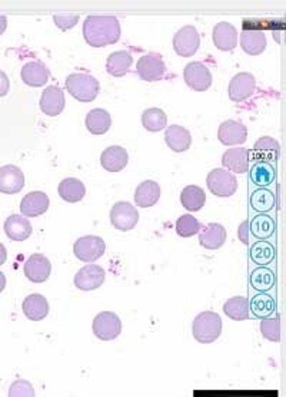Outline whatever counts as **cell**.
I'll use <instances>...</instances> for the list:
<instances>
[{
  "instance_id": "obj_47",
  "label": "cell",
  "mask_w": 286,
  "mask_h": 397,
  "mask_svg": "<svg viewBox=\"0 0 286 397\" xmlns=\"http://www.w3.org/2000/svg\"><path fill=\"white\" fill-rule=\"evenodd\" d=\"M8 260V251L3 244H0V266H3Z\"/></svg>"
},
{
  "instance_id": "obj_6",
  "label": "cell",
  "mask_w": 286,
  "mask_h": 397,
  "mask_svg": "<svg viewBox=\"0 0 286 397\" xmlns=\"http://www.w3.org/2000/svg\"><path fill=\"white\" fill-rule=\"evenodd\" d=\"M206 184L209 191L220 198L232 196L238 189L236 177L223 168H216L212 173H209Z\"/></svg>"
},
{
  "instance_id": "obj_43",
  "label": "cell",
  "mask_w": 286,
  "mask_h": 397,
  "mask_svg": "<svg viewBox=\"0 0 286 397\" xmlns=\"http://www.w3.org/2000/svg\"><path fill=\"white\" fill-rule=\"evenodd\" d=\"M10 397H33L35 389L33 386L26 380H16L9 390Z\"/></svg>"
},
{
  "instance_id": "obj_32",
  "label": "cell",
  "mask_w": 286,
  "mask_h": 397,
  "mask_svg": "<svg viewBox=\"0 0 286 397\" xmlns=\"http://www.w3.org/2000/svg\"><path fill=\"white\" fill-rule=\"evenodd\" d=\"M57 191H59L62 200L72 204L82 201L86 195V187L77 178H65L63 181H61Z\"/></svg>"
},
{
  "instance_id": "obj_4",
  "label": "cell",
  "mask_w": 286,
  "mask_h": 397,
  "mask_svg": "<svg viewBox=\"0 0 286 397\" xmlns=\"http://www.w3.org/2000/svg\"><path fill=\"white\" fill-rule=\"evenodd\" d=\"M106 251L105 241L98 236H84L80 237L75 245L73 252L75 257L83 263H93L99 260Z\"/></svg>"
},
{
  "instance_id": "obj_34",
  "label": "cell",
  "mask_w": 286,
  "mask_h": 397,
  "mask_svg": "<svg viewBox=\"0 0 286 397\" xmlns=\"http://www.w3.org/2000/svg\"><path fill=\"white\" fill-rule=\"evenodd\" d=\"M276 177L275 166L271 162L256 161L250 168V181L257 187H269Z\"/></svg>"
},
{
  "instance_id": "obj_13",
  "label": "cell",
  "mask_w": 286,
  "mask_h": 397,
  "mask_svg": "<svg viewBox=\"0 0 286 397\" xmlns=\"http://www.w3.org/2000/svg\"><path fill=\"white\" fill-rule=\"evenodd\" d=\"M52 274V264L43 254H33L24 263V275L32 282H45Z\"/></svg>"
},
{
  "instance_id": "obj_1",
  "label": "cell",
  "mask_w": 286,
  "mask_h": 397,
  "mask_svg": "<svg viewBox=\"0 0 286 397\" xmlns=\"http://www.w3.org/2000/svg\"><path fill=\"white\" fill-rule=\"evenodd\" d=\"M83 36L93 48L113 45L121 39V23L116 16H88L83 23Z\"/></svg>"
},
{
  "instance_id": "obj_29",
  "label": "cell",
  "mask_w": 286,
  "mask_h": 397,
  "mask_svg": "<svg viewBox=\"0 0 286 397\" xmlns=\"http://www.w3.org/2000/svg\"><path fill=\"white\" fill-rule=\"evenodd\" d=\"M84 125L88 128V131L93 135H103L109 131L112 125V118L110 113L105 109L95 108L92 109L88 115H86Z\"/></svg>"
},
{
  "instance_id": "obj_14",
  "label": "cell",
  "mask_w": 286,
  "mask_h": 397,
  "mask_svg": "<svg viewBox=\"0 0 286 397\" xmlns=\"http://www.w3.org/2000/svg\"><path fill=\"white\" fill-rule=\"evenodd\" d=\"M136 71L140 79L146 80V82H156L163 78L166 66L159 56L146 55V56H142L139 62L136 64Z\"/></svg>"
},
{
  "instance_id": "obj_11",
  "label": "cell",
  "mask_w": 286,
  "mask_h": 397,
  "mask_svg": "<svg viewBox=\"0 0 286 397\" xmlns=\"http://www.w3.org/2000/svg\"><path fill=\"white\" fill-rule=\"evenodd\" d=\"M256 89V79L252 73L242 72L232 78L229 83V98L234 102H243L253 95Z\"/></svg>"
},
{
  "instance_id": "obj_16",
  "label": "cell",
  "mask_w": 286,
  "mask_h": 397,
  "mask_svg": "<svg viewBox=\"0 0 286 397\" xmlns=\"http://www.w3.org/2000/svg\"><path fill=\"white\" fill-rule=\"evenodd\" d=\"M24 187V175L16 165H5L0 168V192L17 194Z\"/></svg>"
},
{
  "instance_id": "obj_44",
  "label": "cell",
  "mask_w": 286,
  "mask_h": 397,
  "mask_svg": "<svg viewBox=\"0 0 286 397\" xmlns=\"http://www.w3.org/2000/svg\"><path fill=\"white\" fill-rule=\"evenodd\" d=\"M80 16L76 13H59V15H54L53 20L56 23V26L59 27L62 31H68L72 29L73 26L77 24Z\"/></svg>"
},
{
  "instance_id": "obj_48",
  "label": "cell",
  "mask_w": 286,
  "mask_h": 397,
  "mask_svg": "<svg viewBox=\"0 0 286 397\" xmlns=\"http://www.w3.org/2000/svg\"><path fill=\"white\" fill-rule=\"evenodd\" d=\"M8 27V17L6 16H0V35H2Z\"/></svg>"
},
{
  "instance_id": "obj_12",
  "label": "cell",
  "mask_w": 286,
  "mask_h": 397,
  "mask_svg": "<svg viewBox=\"0 0 286 397\" xmlns=\"http://www.w3.org/2000/svg\"><path fill=\"white\" fill-rule=\"evenodd\" d=\"M218 138L223 145L232 147V145H241L246 143L248 139V128L234 120H227L220 124L218 131Z\"/></svg>"
},
{
  "instance_id": "obj_10",
  "label": "cell",
  "mask_w": 286,
  "mask_h": 397,
  "mask_svg": "<svg viewBox=\"0 0 286 397\" xmlns=\"http://www.w3.org/2000/svg\"><path fill=\"white\" fill-rule=\"evenodd\" d=\"M200 46V36L193 26H185L174 38L175 52L183 58H190Z\"/></svg>"
},
{
  "instance_id": "obj_36",
  "label": "cell",
  "mask_w": 286,
  "mask_h": 397,
  "mask_svg": "<svg viewBox=\"0 0 286 397\" xmlns=\"http://www.w3.org/2000/svg\"><path fill=\"white\" fill-rule=\"evenodd\" d=\"M276 230V224L273 218H271L266 214L256 215L252 222H249V231L253 234L257 240H266L273 236Z\"/></svg>"
},
{
  "instance_id": "obj_49",
  "label": "cell",
  "mask_w": 286,
  "mask_h": 397,
  "mask_svg": "<svg viewBox=\"0 0 286 397\" xmlns=\"http://www.w3.org/2000/svg\"><path fill=\"white\" fill-rule=\"evenodd\" d=\"M5 289H6V277L2 271H0V293H2Z\"/></svg>"
},
{
  "instance_id": "obj_46",
  "label": "cell",
  "mask_w": 286,
  "mask_h": 397,
  "mask_svg": "<svg viewBox=\"0 0 286 397\" xmlns=\"http://www.w3.org/2000/svg\"><path fill=\"white\" fill-rule=\"evenodd\" d=\"M249 221H243L239 226V240L243 243V244H248L249 243Z\"/></svg>"
},
{
  "instance_id": "obj_42",
  "label": "cell",
  "mask_w": 286,
  "mask_h": 397,
  "mask_svg": "<svg viewBox=\"0 0 286 397\" xmlns=\"http://www.w3.org/2000/svg\"><path fill=\"white\" fill-rule=\"evenodd\" d=\"M262 335L269 342H280V319L279 317H266L261 323Z\"/></svg>"
},
{
  "instance_id": "obj_18",
  "label": "cell",
  "mask_w": 286,
  "mask_h": 397,
  "mask_svg": "<svg viewBox=\"0 0 286 397\" xmlns=\"http://www.w3.org/2000/svg\"><path fill=\"white\" fill-rule=\"evenodd\" d=\"M213 43L219 50L229 52L234 50L238 45L236 27L229 22H220L213 27Z\"/></svg>"
},
{
  "instance_id": "obj_8",
  "label": "cell",
  "mask_w": 286,
  "mask_h": 397,
  "mask_svg": "<svg viewBox=\"0 0 286 397\" xmlns=\"http://www.w3.org/2000/svg\"><path fill=\"white\" fill-rule=\"evenodd\" d=\"M139 221V212L136 208L126 201L116 203L110 211V222L114 229L119 231H130L133 230Z\"/></svg>"
},
{
  "instance_id": "obj_25",
  "label": "cell",
  "mask_w": 286,
  "mask_h": 397,
  "mask_svg": "<svg viewBox=\"0 0 286 397\" xmlns=\"http://www.w3.org/2000/svg\"><path fill=\"white\" fill-rule=\"evenodd\" d=\"M160 198V187L155 181H143L135 192V203L140 208L153 207Z\"/></svg>"
},
{
  "instance_id": "obj_39",
  "label": "cell",
  "mask_w": 286,
  "mask_h": 397,
  "mask_svg": "<svg viewBox=\"0 0 286 397\" xmlns=\"http://www.w3.org/2000/svg\"><path fill=\"white\" fill-rule=\"evenodd\" d=\"M275 273L268 267H259L250 274V286L256 291H269L275 286Z\"/></svg>"
},
{
  "instance_id": "obj_17",
  "label": "cell",
  "mask_w": 286,
  "mask_h": 397,
  "mask_svg": "<svg viewBox=\"0 0 286 397\" xmlns=\"http://www.w3.org/2000/svg\"><path fill=\"white\" fill-rule=\"evenodd\" d=\"M49 196L42 191L29 192L20 203V211L24 217L33 218L45 214L49 210Z\"/></svg>"
},
{
  "instance_id": "obj_23",
  "label": "cell",
  "mask_w": 286,
  "mask_h": 397,
  "mask_svg": "<svg viewBox=\"0 0 286 397\" xmlns=\"http://www.w3.org/2000/svg\"><path fill=\"white\" fill-rule=\"evenodd\" d=\"M222 165L235 174H245L249 168V151L245 148H231L222 157Z\"/></svg>"
},
{
  "instance_id": "obj_26",
  "label": "cell",
  "mask_w": 286,
  "mask_h": 397,
  "mask_svg": "<svg viewBox=\"0 0 286 397\" xmlns=\"http://www.w3.org/2000/svg\"><path fill=\"white\" fill-rule=\"evenodd\" d=\"M49 79V69L43 62H29L22 68V80L29 87L40 88Z\"/></svg>"
},
{
  "instance_id": "obj_21",
  "label": "cell",
  "mask_w": 286,
  "mask_h": 397,
  "mask_svg": "<svg viewBox=\"0 0 286 397\" xmlns=\"http://www.w3.org/2000/svg\"><path fill=\"white\" fill-rule=\"evenodd\" d=\"M225 241H226V230L220 224L212 222L200 230L199 244L206 250H218L225 244Z\"/></svg>"
},
{
  "instance_id": "obj_28",
  "label": "cell",
  "mask_w": 286,
  "mask_h": 397,
  "mask_svg": "<svg viewBox=\"0 0 286 397\" xmlns=\"http://www.w3.org/2000/svg\"><path fill=\"white\" fill-rule=\"evenodd\" d=\"M133 58L128 50H118L109 55L107 62H106V71L114 78H122L125 76L130 66H132Z\"/></svg>"
},
{
  "instance_id": "obj_38",
  "label": "cell",
  "mask_w": 286,
  "mask_h": 397,
  "mask_svg": "<svg viewBox=\"0 0 286 397\" xmlns=\"http://www.w3.org/2000/svg\"><path fill=\"white\" fill-rule=\"evenodd\" d=\"M276 204L275 195L268 188H257L250 196V207L256 212H269Z\"/></svg>"
},
{
  "instance_id": "obj_7",
  "label": "cell",
  "mask_w": 286,
  "mask_h": 397,
  "mask_svg": "<svg viewBox=\"0 0 286 397\" xmlns=\"http://www.w3.org/2000/svg\"><path fill=\"white\" fill-rule=\"evenodd\" d=\"M183 78L189 88L197 92H205L212 87V73L202 62H190L185 66Z\"/></svg>"
},
{
  "instance_id": "obj_35",
  "label": "cell",
  "mask_w": 286,
  "mask_h": 397,
  "mask_svg": "<svg viewBox=\"0 0 286 397\" xmlns=\"http://www.w3.org/2000/svg\"><path fill=\"white\" fill-rule=\"evenodd\" d=\"M223 313L235 322H243L249 319V300L246 297L238 296V297H232L229 298L225 304H223Z\"/></svg>"
},
{
  "instance_id": "obj_24",
  "label": "cell",
  "mask_w": 286,
  "mask_h": 397,
  "mask_svg": "<svg viewBox=\"0 0 286 397\" xmlns=\"http://www.w3.org/2000/svg\"><path fill=\"white\" fill-rule=\"evenodd\" d=\"M32 224L22 215H10L5 221V233L13 241H24L32 236Z\"/></svg>"
},
{
  "instance_id": "obj_19",
  "label": "cell",
  "mask_w": 286,
  "mask_h": 397,
  "mask_svg": "<svg viewBox=\"0 0 286 397\" xmlns=\"http://www.w3.org/2000/svg\"><path fill=\"white\" fill-rule=\"evenodd\" d=\"M166 145L175 152H185L192 145L190 132L179 125H170L165 132Z\"/></svg>"
},
{
  "instance_id": "obj_33",
  "label": "cell",
  "mask_w": 286,
  "mask_h": 397,
  "mask_svg": "<svg viewBox=\"0 0 286 397\" xmlns=\"http://www.w3.org/2000/svg\"><path fill=\"white\" fill-rule=\"evenodd\" d=\"M275 308H276V303L273 297H271L266 293L256 294L249 301V311H250V315H253L256 319L271 317L275 313Z\"/></svg>"
},
{
  "instance_id": "obj_3",
  "label": "cell",
  "mask_w": 286,
  "mask_h": 397,
  "mask_svg": "<svg viewBox=\"0 0 286 397\" xmlns=\"http://www.w3.org/2000/svg\"><path fill=\"white\" fill-rule=\"evenodd\" d=\"M66 89L79 102H92L100 91V85L89 73H70L66 78Z\"/></svg>"
},
{
  "instance_id": "obj_40",
  "label": "cell",
  "mask_w": 286,
  "mask_h": 397,
  "mask_svg": "<svg viewBox=\"0 0 286 397\" xmlns=\"http://www.w3.org/2000/svg\"><path fill=\"white\" fill-rule=\"evenodd\" d=\"M250 259L257 266H268L275 259V247L268 241H259L250 247Z\"/></svg>"
},
{
  "instance_id": "obj_37",
  "label": "cell",
  "mask_w": 286,
  "mask_h": 397,
  "mask_svg": "<svg viewBox=\"0 0 286 397\" xmlns=\"http://www.w3.org/2000/svg\"><path fill=\"white\" fill-rule=\"evenodd\" d=\"M167 117L159 108H149L142 113V125L149 132H159L166 128Z\"/></svg>"
},
{
  "instance_id": "obj_20",
  "label": "cell",
  "mask_w": 286,
  "mask_h": 397,
  "mask_svg": "<svg viewBox=\"0 0 286 397\" xmlns=\"http://www.w3.org/2000/svg\"><path fill=\"white\" fill-rule=\"evenodd\" d=\"M128 161H129L128 151L118 145L106 148L100 157L102 166L109 173H121L128 165Z\"/></svg>"
},
{
  "instance_id": "obj_15",
  "label": "cell",
  "mask_w": 286,
  "mask_h": 397,
  "mask_svg": "<svg viewBox=\"0 0 286 397\" xmlns=\"http://www.w3.org/2000/svg\"><path fill=\"white\" fill-rule=\"evenodd\" d=\"M65 105V94L59 87H47L40 96V109L47 117L61 115Z\"/></svg>"
},
{
  "instance_id": "obj_45",
  "label": "cell",
  "mask_w": 286,
  "mask_h": 397,
  "mask_svg": "<svg viewBox=\"0 0 286 397\" xmlns=\"http://www.w3.org/2000/svg\"><path fill=\"white\" fill-rule=\"evenodd\" d=\"M9 89H10L9 78H8V75H6L3 71H0V98L6 96V94L9 92Z\"/></svg>"
},
{
  "instance_id": "obj_2",
  "label": "cell",
  "mask_w": 286,
  "mask_h": 397,
  "mask_svg": "<svg viewBox=\"0 0 286 397\" xmlns=\"http://www.w3.org/2000/svg\"><path fill=\"white\" fill-rule=\"evenodd\" d=\"M222 319L219 315L213 313V311H204L196 316L192 331L196 342L202 345H209L216 342V340L222 334Z\"/></svg>"
},
{
  "instance_id": "obj_5",
  "label": "cell",
  "mask_w": 286,
  "mask_h": 397,
  "mask_svg": "<svg viewBox=\"0 0 286 397\" xmlns=\"http://www.w3.org/2000/svg\"><path fill=\"white\" fill-rule=\"evenodd\" d=\"M95 335L102 340V342H110L122 333V322L118 315L112 311H102L99 313L92 324Z\"/></svg>"
},
{
  "instance_id": "obj_27",
  "label": "cell",
  "mask_w": 286,
  "mask_h": 397,
  "mask_svg": "<svg viewBox=\"0 0 286 397\" xmlns=\"http://www.w3.org/2000/svg\"><path fill=\"white\" fill-rule=\"evenodd\" d=\"M280 154V145L271 136H262L253 145V158L264 162L276 161Z\"/></svg>"
},
{
  "instance_id": "obj_9",
  "label": "cell",
  "mask_w": 286,
  "mask_h": 397,
  "mask_svg": "<svg viewBox=\"0 0 286 397\" xmlns=\"http://www.w3.org/2000/svg\"><path fill=\"white\" fill-rule=\"evenodd\" d=\"M106 273L100 266L89 264L80 268L75 275V286L82 291H92L99 289L105 282Z\"/></svg>"
},
{
  "instance_id": "obj_30",
  "label": "cell",
  "mask_w": 286,
  "mask_h": 397,
  "mask_svg": "<svg viewBox=\"0 0 286 397\" xmlns=\"http://www.w3.org/2000/svg\"><path fill=\"white\" fill-rule=\"evenodd\" d=\"M241 46L248 55H261L266 48V36L262 31L243 29L241 34Z\"/></svg>"
},
{
  "instance_id": "obj_41",
  "label": "cell",
  "mask_w": 286,
  "mask_h": 397,
  "mask_svg": "<svg viewBox=\"0 0 286 397\" xmlns=\"http://www.w3.org/2000/svg\"><path fill=\"white\" fill-rule=\"evenodd\" d=\"M200 229H202V225L190 214H185L176 221V233L183 238L193 237L200 231Z\"/></svg>"
},
{
  "instance_id": "obj_31",
  "label": "cell",
  "mask_w": 286,
  "mask_h": 397,
  "mask_svg": "<svg viewBox=\"0 0 286 397\" xmlns=\"http://www.w3.org/2000/svg\"><path fill=\"white\" fill-rule=\"evenodd\" d=\"M181 203L188 211H200L206 203V194L197 185H188L181 194Z\"/></svg>"
},
{
  "instance_id": "obj_22",
  "label": "cell",
  "mask_w": 286,
  "mask_h": 397,
  "mask_svg": "<svg viewBox=\"0 0 286 397\" xmlns=\"http://www.w3.org/2000/svg\"><path fill=\"white\" fill-rule=\"evenodd\" d=\"M23 313L32 322H40L49 315V303L42 294H31L23 301Z\"/></svg>"
}]
</instances>
